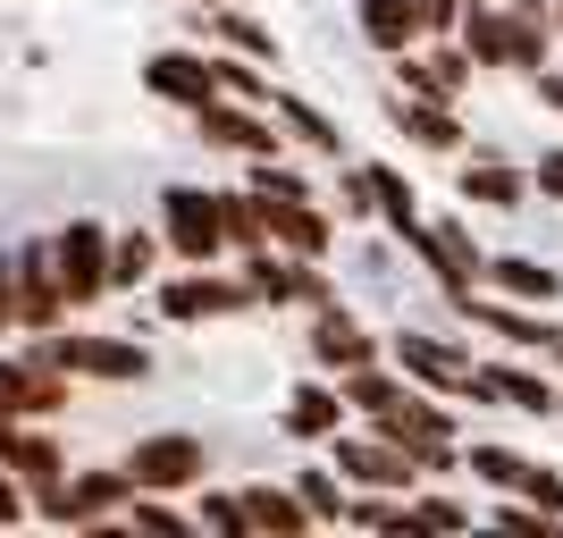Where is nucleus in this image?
I'll list each match as a JSON object with an SVG mask.
<instances>
[{
    "instance_id": "1",
    "label": "nucleus",
    "mask_w": 563,
    "mask_h": 538,
    "mask_svg": "<svg viewBox=\"0 0 563 538\" xmlns=\"http://www.w3.org/2000/svg\"><path fill=\"white\" fill-rule=\"evenodd\" d=\"M126 496H135V480H126V463H68V480H51V488H34V521H68V530H126Z\"/></svg>"
},
{
    "instance_id": "2",
    "label": "nucleus",
    "mask_w": 563,
    "mask_h": 538,
    "mask_svg": "<svg viewBox=\"0 0 563 538\" xmlns=\"http://www.w3.org/2000/svg\"><path fill=\"white\" fill-rule=\"evenodd\" d=\"M152 295H161V320H168V328L244 320V311H253V286L235 278V270H219V261H186V270H161V278H152Z\"/></svg>"
},
{
    "instance_id": "3",
    "label": "nucleus",
    "mask_w": 563,
    "mask_h": 538,
    "mask_svg": "<svg viewBox=\"0 0 563 538\" xmlns=\"http://www.w3.org/2000/svg\"><path fill=\"white\" fill-rule=\"evenodd\" d=\"M235 278L253 286V311H320V304H336V278H329V270L303 261V253H278V244L235 253Z\"/></svg>"
},
{
    "instance_id": "4",
    "label": "nucleus",
    "mask_w": 563,
    "mask_h": 538,
    "mask_svg": "<svg viewBox=\"0 0 563 538\" xmlns=\"http://www.w3.org/2000/svg\"><path fill=\"white\" fill-rule=\"evenodd\" d=\"M43 353L59 362V371H76V387H135V378H152V345H135V337H101V328H51Z\"/></svg>"
},
{
    "instance_id": "5",
    "label": "nucleus",
    "mask_w": 563,
    "mask_h": 538,
    "mask_svg": "<svg viewBox=\"0 0 563 538\" xmlns=\"http://www.w3.org/2000/svg\"><path fill=\"white\" fill-rule=\"evenodd\" d=\"M194 143H211V152H235V161H269V152H286V127H278V110L269 101H228V94H211V101H194Z\"/></svg>"
},
{
    "instance_id": "6",
    "label": "nucleus",
    "mask_w": 563,
    "mask_h": 538,
    "mask_svg": "<svg viewBox=\"0 0 563 538\" xmlns=\"http://www.w3.org/2000/svg\"><path fill=\"white\" fill-rule=\"evenodd\" d=\"M387 362H396L412 387H429V396L446 404H479L471 396V345H454V337H429V328H387Z\"/></svg>"
},
{
    "instance_id": "7",
    "label": "nucleus",
    "mask_w": 563,
    "mask_h": 538,
    "mask_svg": "<svg viewBox=\"0 0 563 538\" xmlns=\"http://www.w3.org/2000/svg\"><path fill=\"white\" fill-rule=\"evenodd\" d=\"M471 396L496 404V413H521V421H555L563 378L547 371V353H496V362L471 371Z\"/></svg>"
},
{
    "instance_id": "8",
    "label": "nucleus",
    "mask_w": 563,
    "mask_h": 538,
    "mask_svg": "<svg viewBox=\"0 0 563 538\" xmlns=\"http://www.w3.org/2000/svg\"><path fill=\"white\" fill-rule=\"evenodd\" d=\"M320 454L336 463V480H345V488H404V496L421 488V463H412L396 438H378L371 421H345Z\"/></svg>"
},
{
    "instance_id": "9",
    "label": "nucleus",
    "mask_w": 563,
    "mask_h": 538,
    "mask_svg": "<svg viewBox=\"0 0 563 538\" xmlns=\"http://www.w3.org/2000/svg\"><path fill=\"white\" fill-rule=\"evenodd\" d=\"M118 463H126V480H135V488L186 496V488H202V480H211V446L194 438V429H152V438H135Z\"/></svg>"
},
{
    "instance_id": "10",
    "label": "nucleus",
    "mask_w": 563,
    "mask_h": 538,
    "mask_svg": "<svg viewBox=\"0 0 563 538\" xmlns=\"http://www.w3.org/2000/svg\"><path fill=\"white\" fill-rule=\"evenodd\" d=\"M412 261L429 270V286H438V295H471V286H479L488 244L471 235V211H438V219H421V235H412Z\"/></svg>"
},
{
    "instance_id": "11",
    "label": "nucleus",
    "mask_w": 563,
    "mask_h": 538,
    "mask_svg": "<svg viewBox=\"0 0 563 538\" xmlns=\"http://www.w3.org/2000/svg\"><path fill=\"white\" fill-rule=\"evenodd\" d=\"M454 311H463L479 337H496L505 353H547L563 337V320H555V304H505V295H488V286H471V295H446Z\"/></svg>"
},
{
    "instance_id": "12",
    "label": "nucleus",
    "mask_w": 563,
    "mask_h": 538,
    "mask_svg": "<svg viewBox=\"0 0 563 538\" xmlns=\"http://www.w3.org/2000/svg\"><path fill=\"white\" fill-rule=\"evenodd\" d=\"M161 244L168 261H228L219 186H161Z\"/></svg>"
},
{
    "instance_id": "13",
    "label": "nucleus",
    "mask_w": 563,
    "mask_h": 538,
    "mask_svg": "<svg viewBox=\"0 0 563 538\" xmlns=\"http://www.w3.org/2000/svg\"><path fill=\"white\" fill-rule=\"evenodd\" d=\"M303 353H311V371L345 378V371H362V362L387 353V328H371L362 311H345V304H320V311H303Z\"/></svg>"
},
{
    "instance_id": "14",
    "label": "nucleus",
    "mask_w": 563,
    "mask_h": 538,
    "mask_svg": "<svg viewBox=\"0 0 563 538\" xmlns=\"http://www.w3.org/2000/svg\"><path fill=\"white\" fill-rule=\"evenodd\" d=\"M51 270H59L68 311H93L110 295V228L101 219H68V228L51 235Z\"/></svg>"
},
{
    "instance_id": "15",
    "label": "nucleus",
    "mask_w": 563,
    "mask_h": 538,
    "mask_svg": "<svg viewBox=\"0 0 563 538\" xmlns=\"http://www.w3.org/2000/svg\"><path fill=\"white\" fill-rule=\"evenodd\" d=\"M454 202H471V211H530V202H539L530 161H505V152H488V143L454 152Z\"/></svg>"
},
{
    "instance_id": "16",
    "label": "nucleus",
    "mask_w": 563,
    "mask_h": 538,
    "mask_svg": "<svg viewBox=\"0 0 563 538\" xmlns=\"http://www.w3.org/2000/svg\"><path fill=\"white\" fill-rule=\"evenodd\" d=\"M471 51L454 34H421V43L396 59V94H421V101H463L471 94Z\"/></svg>"
},
{
    "instance_id": "17",
    "label": "nucleus",
    "mask_w": 563,
    "mask_h": 538,
    "mask_svg": "<svg viewBox=\"0 0 563 538\" xmlns=\"http://www.w3.org/2000/svg\"><path fill=\"white\" fill-rule=\"evenodd\" d=\"M345 421H353V404H345V387H336L329 371L295 378V387H286V404H278V429H286L295 446H329Z\"/></svg>"
},
{
    "instance_id": "18",
    "label": "nucleus",
    "mask_w": 563,
    "mask_h": 538,
    "mask_svg": "<svg viewBox=\"0 0 563 538\" xmlns=\"http://www.w3.org/2000/svg\"><path fill=\"white\" fill-rule=\"evenodd\" d=\"M143 94L168 101V110H194V101H211V94H219L211 51H202V43H161L152 59H143Z\"/></svg>"
},
{
    "instance_id": "19",
    "label": "nucleus",
    "mask_w": 563,
    "mask_h": 538,
    "mask_svg": "<svg viewBox=\"0 0 563 538\" xmlns=\"http://www.w3.org/2000/svg\"><path fill=\"white\" fill-rule=\"evenodd\" d=\"M9 378H18V421H68V404H76V371H59V362H51L43 337L9 353Z\"/></svg>"
},
{
    "instance_id": "20",
    "label": "nucleus",
    "mask_w": 563,
    "mask_h": 538,
    "mask_svg": "<svg viewBox=\"0 0 563 538\" xmlns=\"http://www.w3.org/2000/svg\"><path fill=\"white\" fill-rule=\"evenodd\" d=\"M253 202H261V194H253ZM261 219H269V244H278V253H303V261H329L336 253V211L320 202V194L261 202Z\"/></svg>"
},
{
    "instance_id": "21",
    "label": "nucleus",
    "mask_w": 563,
    "mask_h": 538,
    "mask_svg": "<svg viewBox=\"0 0 563 538\" xmlns=\"http://www.w3.org/2000/svg\"><path fill=\"white\" fill-rule=\"evenodd\" d=\"M18 328H34V337H51V328L68 320V295H59V270H51V235H34V244H18Z\"/></svg>"
},
{
    "instance_id": "22",
    "label": "nucleus",
    "mask_w": 563,
    "mask_h": 538,
    "mask_svg": "<svg viewBox=\"0 0 563 538\" xmlns=\"http://www.w3.org/2000/svg\"><path fill=\"white\" fill-rule=\"evenodd\" d=\"M0 463L25 480V496L51 488V480H68V446L51 421H0Z\"/></svg>"
},
{
    "instance_id": "23",
    "label": "nucleus",
    "mask_w": 563,
    "mask_h": 538,
    "mask_svg": "<svg viewBox=\"0 0 563 538\" xmlns=\"http://www.w3.org/2000/svg\"><path fill=\"white\" fill-rule=\"evenodd\" d=\"M269 110H278V127H286V143H303L311 161H353V143H345V127H336L329 110H320V101L311 94H286V85H269Z\"/></svg>"
},
{
    "instance_id": "24",
    "label": "nucleus",
    "mask_w": 563,
    "mask_h": 538,
    "mask_svg": "<svg viewBox=\"0 0 563 538\" xmlns=\"http://www.w3.org/2000/svg\"><path fill=\"white\" fill-rule=\"evenodd\" d=\"M387 118H396L421 152H446V161H454V152H471V127H463L454 101H421V94H396V85H387Z\"/></svg>"
},
{
    "instance_id": "25",
    "label": "nucleus",
    "mask_w": 563,
    "mask_h": 538,
    "mask_svg": "<svg viewBox=\"0 0 563 538\" xmlns=\"http://www.w3.org/2000/svg\"><path fill=\"white\" fill-rule=\"evenodd\" d=\"M479 286L505 295V304H563V270H547L539 253H488L479 261Z\"/></svg>"
},
{
    "instance_id": "26",
    "label": "nucleus",
    "mask_w": 563,
    "mask_h": 538,
    "mask_svg": "<svg viewBox=\"0 0 563 538\" xmlns=\"http://www.w3.org/2000/svg\"><path fill=\"white\" fill-rule=\"evenodd\" d=\"M194 34H211V51H235V59L278 68V34H269L253 9H235V0H219V9H194Z\"/></svg>"
},
{
    "instance_id": "27",
    "label": "nucleus",
    "mask_w": 563,
    "mask_h": 538,
    "mask_svg": "<svg viewBox=\"0 0 563 538\" xmlns=\"http://www.w3.org/2000/svg\"><path fill=\"white\" fill-rule=\"evenodd\" d=\"M362 168H371V194H378V228L412 253V235H421V219H429V211H421V186H412L396 161H362Z\"/></svg>"
},
{
    "instance_id": "28",
    "label": "nucleus",
    "mask_w": 563,
    "mask_h": 538,
    "mask_svg": "<svg viewBox=\"0 0 563 538\" xmlns=\"http://www.w3.org/2000/svg\"><path fill=\"white\" fill-rule=\"evenodd\" d=\"M353 25H362V43H371L378 59H404V51L429 34L412 0H353Z\"/></svg>"
},
{
    "instance_id": "29",
    "label": "nucleus",
    "mask_w": 563,
    "mask_h": 538,
    "mask_svg": "<svg viewBox=\"0 0 563 538\" xmlns=\"http://www.w3.org/2000/svg\"><path fill=\"white\" fill-rule=\"evenodd\" d=\"M161 261H168L161 228H110V295L152 286V278H161Z\"/></svg>"
},
{
    "instance_id": "30",
    "label": "nucleus",
    "mask_w": 563,
    "mask_h": 538,
    "mask_svg": "<svg viewBox=\"0 0 563 538\" xmlns=\"http://www.w3.org/2000/svg\"><path fill=\"white\" fill-rule=\"evenodd\" d=\"M244 514H253V530H320L311 521V505L295 496V480H244Z\"/></svg>"
},
{
    "instance_id": "31",
    "label": "nucleus",
    "mask_w": 563,
    "mask_h": 538,
    "mask_svg": "<svg viewBox=\"0 0 563 538\" xmlns=\"http://www.w3.org/2000/svg\"><path fill=\"white\" fill-rule=\"evenodd\" d=\"M219 228H228V253H253V244H269V219H261L253 186H219Z\"/></svg>"
},
{
    "instance_id": "32",
    "label": "nucleus",
    "mask_w": 563,
    "mask_h": 538,
    "mask_svg": "<svg viewBox=\"0 0 563 538\" xmlns=\"http://www.w3.org/2000/svg\"><path fill=\"white\" fill-rule=\"evenodd\" d=\"M329 211H336V228H371V219H378V194H371V168H362V161H336Z\"/></svg>"
},
{
    "instance_id": "33",
    "label": "nucleus",
    "mask_w": 563,
    "mask_h": 538,
    "mask_svg": "<svg viewBox=\"0 0 563 538\" xmlns=\"http://www.w3.org/2000/svg\"><path fill=\"white\" fill-rule=\"evenodd\" d=\"M471 521H479V514H471V496L429 488V480L412 488V530H471Z\"/></svg>"
},
{
    "instance_id": "34",
    "label": "nucleus",
    "mask_w": 563,
    "mask_h": 538,
    "mask_svg": "<svg viewBox=\"0 0 563 538\" xmlns=\"http://www.w3.org/2000/svg\"><path fill=\"white\" fill-rule=\"evenodd\" d=\"M295 496L311 505V521H345V480H336V463H311V471H295Z\"/></svg>"
},
{
    "instance_id": "35",
    "label": "nucleus",
    "mask_w": 563,
    "mask_h": 538,
    "mask_svg": "<svg viewBox=\"0 0 563 538\" xmlns=\"http://www.w3.org/2000/svg\"><path fill=\"white\" fill-rule=\"evenodd\" d=\"M211 76L228 101H269V76H261V59H235V51H211Z\"/></svg>"
},
{
    "instance_id": "36",
    "label": "nucleus",
    "mask_w": 563,
    "mask_h": 538,
    "mask_svg": "<svg viewBox=\"0 0 563 538\" xmlns=\"http://www.w3.org/2000/svg\"><path fill=\"white\" fill-rule=\"evenodd\" d=\"M194 521H202V530H228V538H253V514H244V488H202Z\"/></svg>"
},
{
    "instance_id": "37",
    "label": "nucleus",
    "mask_w": 563,
    "mask_h": 538,
    "mask_svg": "<svg viewBox=\"0 0 563 538\" xmlns=\"http://www.w3.org/2000/svg\"><path fill=\"white\" fill-rule=\"evenodd\" d=\"M488 521H496V530H555V514H539L530 496H496Z\"/></svg>"
},
{
    "instance_id": "38",
    "label": "nucleus",
    "mask_w": 563,
    "mask_h": 538,
    "mask_svg": "<svg viewBox=\"0 0 563 538\" xmlns=\"http://www.w3.org/2000/svg\"><path fill=\"white\" fill-rule=\"evenodd\" d=\"M530 186H539V202H563V143H539V161H530Z\"/></svg>"
},
{
    "instance_id": "39",
    "label": "nucleus",
    "mask_w": 563,
    "mask_h": 538,
    "mask_svg": "<svg viewBox=\"0 0 563 538\" xmlns=\"http://www.w3.org/2000/svg\"><path fill=\"white\" fill-rule=\"evenodd\" d=\"M25 514H34V496H25V480H18V471L0 463V530H9V521H25Z\"/></svg>"
},
{
    "instance_id": "40",
    "label": "nucleus",
    "mask_w": 563,
    "mask_h": 538,
    "mask_svg": "<svg viewBox=\"0 0 563 538\" xmlns=\"http://www.w3.org/2000/svg\"><path fill=\"white\" fill-rule=\"evenodd\" d=\"M9 328H18V261L0 253V337H9Z\"/></svg>"
},
{
    "instance_id": "41",
    "label": "nucleus",
    "mask_w": 563,
    "mask_h": 538,
    "mask_svg": "<svg viewBox=\"0 0 563 538\" xmlns=\"http://www.w3.org/2000/svg\"><path fill=\"white\" fill-rule=\"evenodd\" d=\"M530 94H539V110H555V118H563V68H555V59L530 76Z\"/></svg>"
},
{
    "instance_id": "42",
    "label": "nucleus",
    "mask_w": 563,
    "mask_h": 538,
    "mask_svg": "<svg viewBox=\"0 0 563 538\" xmlns=\"http://www.w3.org/2000/svg\"><path fill=\"white\" fill-rule=\"evenodd\" d=\"M412 9H421L429 34H454V18H463V0H412Z\"/></svg>"
},
{
    "instance_id": "43",
    "label": "nucleus",
    "mask_w": 563,
    "mask_h": 538,
    "mask_svg": "<svg viewBox=\"0 0 563 538\" xmlns=\"http://www.w3.org/2000/svg\"><path fill=\"white\" fill-rule=\"evenodd\" d=\"M0 421H18V378H9V353H0Z\"/></svg>"
},
{
    "instance_id": "44",
    "label": "nucleus",
    "mask_w": 563,
    "mask_h": 538,
    "mask_svg": "<svg viewBox=\"0 0 563 538\" xmlns=\"http://www.w3.org/2000/svg\"><path fill=\"white\" fill-rule=\"evenodd\" d=\"M547 371H555V378H563V337H555V345H547Z\"/></svg>"
},
{
    "instance_id": "45",
    "label": "nucleus",
    "mask_w": 563,
    "mask_h": 538,
    "mask_svg": "<svg viewBox=\"0 0 563 538\" xmlns=\"http://www.w3.org/2000/svg\"><path fill=\"white\" fill-rule=\"evenodd\" d=\"M547 18H555V51H563V0H547Z\"/></svg>"
},
{
    "instance_id": "46",
    "label": "nucleus",
    "mask_w": 563,
    "mask_h": 538,
    "mask_svg": "<svg viewBox=\"0 0 563 538\" xmlns=\"http://www.w3.org/2000/svg\"><path fill=\"white\" fill-rule=\"evenodd\" d=\"M186 9H219V0H186Z\"/></svg>"
},
{
    "instance_id": "47",
    "label": "nucleus",
    "mask_w": 563,
    "mask_h": 538,
    "mask_svg": "<svg viewBox=\"0 0 563 538\" xmlns=\"http://www.w3.org/2000/svg\"><path fill=\"white\" fill-rule=\"evenodd\" d=\"M555 413H563V396H555Z\"/></svg>"
}]
</instances>
